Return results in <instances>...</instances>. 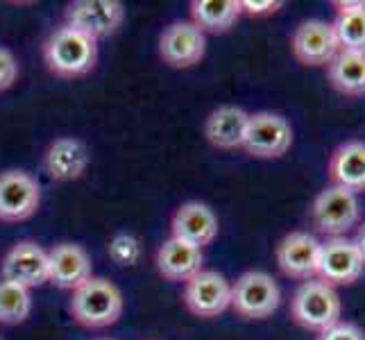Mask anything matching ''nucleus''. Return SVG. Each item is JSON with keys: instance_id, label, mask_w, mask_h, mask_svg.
<instances>
[{"instance_id": "a211bd4d", "label": "nucleus", "mask_w": 365, "mask_h": 340, "mask_svg": "<svg viewBox=\"0 0 365 340\" xmlns=\"http://www.w3.org/2000/svg\"><path fill=\"white\" fill-rule=\"evenodd\" d=\"M205 257H202V249L191 245V243H184L180 238H168L163 241L157 249V270L163 279L168 282H188L193 277L205 270Z\"/></svg>"}, {"instance_id": "423d86ee", "label": "nucleus", "mask_w": 365, "mask_h": 340, "mask_svg": "<svg viewBox=\"0 0 365 340\" xmlns=\"http://www.w3.org/2000/svg\"><path fill=\"white\" fill-rule=\"evenodd\" d=\"M293 145V128L282 113H250L243 150L255 159H279Z\"/></svg>"}, {"instance_id": "b1692460", "label": "nucleus", "mask_w": 365, "mask_h": 340, "mask_svg": "<svg viewBox=\"0 0 365 340\" xmlns=\"http://www.w3.org/2000/svg\"><path fill=\"white\" fill-rule=\"evenodd\" d=\"M32 313L30 288L19 286L14 282H0V322L19 324L25 322Z\"/></svg>"}, {"instance_id": "f03ea898", "label": "nucleus", "mask_w": 365, "mask_h": 340, "mask_svg": "<svg viewBox=\"0 0 365 340\" xmlns=\"http://www.w3.org/2000/svg\"><path fill=\"white\" fill-rule=\"evenodd\" d=\"M123 309L125 299L120 288L105 277H91L89 282L73 291V320L86 329H105V326L116 324L123 316Z\"/></svg>"}, {"instance_id": "bb28decb", "label": "nucleus", "mask_w": 365, "mask_h": 340, "mask_svg": "<svg viewBox=\"0 0 365 340\" xmlns=\"http://www.w3.org/2000/svg\"><path fill=\"white\" fill-rule=\"evenodd\" d=\"M318 340H365V331L354 322H336L327 331L318 336Z\"/></svg>"}, {"instance_id": "5701e85b", "label": "nucleus", "mask_w": 365, "mask_h": 340, "mask_svg": "<svg viewBox=\"0 0 365 340\" xmlns=\"http://www.w3.org/2000/svg\"><path fill=\"white\" fill-rule=\"evenodd\" d=\"M241 14V0H193L191 3V23L205 34L230 32Z\"/></svg>"}, {"instance_id": "4468645a", "label": "nucleus", "mask_w": 365, "mask_h": 340, "mask_svg": "<svg viewBox=\"0 0 365 340\" xmlns=\"http://www.w3.org/2000/svg\"><path fill=\"white\" fill-rule=\"evenodd\" d=\"M3 279L25 288H36L50 279L48 252L34 241H21L3 259Z\"/></svg>"}, {"instance_id": "393cba45", "label": "nucleus", "mask_w": 365, "mask_h": 340, "mask_svg": "<svg viewBox=\"0 0 365 340\" xmlns=\"http://www.w3.org/2000/svg\"><path fill=\"white\" fill-rule=\"evenodd\" d=\"M109 259L118 266H136L141 259V243L132 234H116L107 245Z\"/></svg>"}, {"instance_id": "aec40b11", "label": "nucleus", "mask_w": 365, "mask_h": 340, "mask_svg": "<svg viewBox=\"0 0 365 340\" xmlns=\"http://www.w3.org/2000/svg\"><path fill=\"white\" fill-rule=\"evenodd\" d=\"M247 123H250V113L243 107L222 105L218 109H213L205 123L207 141L218 150L243 148Z\"/></svg>"}, {"instance_id": "a878e982", "label": "nucleus", "mask_w": 365, "mask_h": 340, "mask_svg": "<svg viewBox=\"0 0 365 340\" xmlns=\"http://www.w3.org/2000/svg\"><path fill=\"white\" fill-rule=\"evenodd\" d=\"M19 80V61L9 48L0 46V91H7Z\"/></svg>"}, {"instance_id": "39448f33", "label": "nucleus", "mask_w": 365, "mask_h": 340, "mask_svg": "<svg viewBox=\"0 0 365 340\" xmlns=\"http://www.w3.org/2000/svg\"><path fill=\"white\" fill-rule=\"evenodd\" d=\"M282 304V291L268 272L247 270L232 284V309L243 320H266Z\"/></svg>"}, {"instance_id": "ddd939ff", "label": "nucleus", "mask_w": 365, "mask_h": 340, "mask_svg": "<svg viewBox=\"0 0 365 340\" xmlns=\"http://www.w3.org/2000/svg\"><path fill=\"white\" fill-rule=\"evenodd\" d=\"M320 241L309 232H291L277 245V266L291 279L309 282L318 277Z\"/></svg>"}, {"instance_id": "c756f323", "label": "nucleus", "mask_w": 365, "mask_h": 340, "mask_svg": "<svg viewBox=\"0 0 365 340\" xmlns=\"http://www.w3.org/2000/svg\"><path fill=\"white\" fill-rule=\"evenodd\" d=\"M98 340H111V338H98Z\"/></svg>"}, {"instance_id": "1a4fd4ad", "label": "nucleus", "mask_w": 365, "mask_h": 340, "mask_svg": "<svg viewBox=\"0 0 365 340\" xmlns=\"http://www.w3.org/2000/svg\"><path fill=\"white\" fill-rule=\"evenodd\" d=\"M184 304L197 318H218L232 309V284L216 270H200L186 282Z\"/></svg>"}, {"instance_id": "6ab92c4d", "label": "nucleus", "mask_w": 365, "mask_h": 340, "mask_svg": "<svg viewBox=\"0 0 365 340\" xmlns=\"http://www.w3.org/2000/svg\"><path fill=\"white\" fill-rule=\"evenodd\" d=\"M329 180L354 195L365 191V141H347L338 145L329 157Z\"/></svg>"}, {"instance_id": "9b49d317", "label": "nucleus", "mask_w": 365, "mask_h": 340, "mask_svg": "<svg viewBox=\"0 0 365 340\" xmlns=\"http://www.w3.org/2000/svg\"><path fill=\"white\" fill-rule=\"evenodd\" d=\"M291 50L302 66L318 68L327 66L341 53L334 25L322 19H311L299 23L291 36Z\"/></svg>"}, {"instance_id": "4be33fe9", "label": "nucleus", "mask_w": 365, "mask_h": 340, "mask_svg": "<svg viewBox=\"0 0 365 340\" xmlns=\"http://www.w3.org/2000/svg\"><path fill=\"white\" fill-rule=\"evenodd\" d=\"M334 32L341 50L365 53V3L363 0H336Z\"/></svg>"}, {"instance_id": "f257e3e1", "label": "nucleus", "mask_w": 365, "mask_h": 340, "mask_svg": "<svg viewBox=\"0 0 365 340\" xmlns=\"http://www.w3.org/2000/svg\"><path fill=\"white\" fill-rule=\"evenodd\" d=\"M43 59L48 71L61 80L84 78L98 64V41L61 25L43 43Z\"/></svg>"}, {"instance_id": "9d476101", "label": "nucleus", "mask_w": 365, "mask_h": 340, "mask_svg": "<svg viewBox=\"0 0 365 340\" xmlns=\"http://www.w3.org/2000/svg\"><path fill=\"white\" fill-rule=\"evenodd\" d=\"M41 205V188L30 172H0V220L23 222L32 218Z\"/></svg>"}, {"instance_id": "20e7f679", "label": "nucleus", "mask_w": 365, "mask_h": 340, "mask_svg": "<svg viewBox=\"0 0 365 340\" xmlns=\"http://www.w3.org/2000/svg\"><path fill=\"white\" fill-rule=\"evenodd\" d=\"M361 220L359 195L341 186H327L316 195L311 205V222L327 238L345 236Z\"/></svg>"}, {"instance_id": "412c9836", "label": "nucleus", "mask_w": 365, "mask_h": 340, "mask_svg": "<svg viewBox=\"0 0 365 340\" xmlns=\"http://www.w3.org/2000/svg\"><path fill=\"white\" fill-rule=\"evenodd\" d=\"M327 68V80L334 89L347 98L365 96V53L341 50Z\"/></svg>"}, {"instance_id": "c85d7f7f", "label": "nucleus", "mask_w": 365, "mask_h": 340, "mask_svg": "<svg viewBox=\"0 0 365 340\" xmlns=\"http://www.w3.org/2000/svg\"><path fill=\"white\" fill-rule=\"evenodd\" d=\"M354 243L359 245V249H361V254H363V259H365V222L359 227L356 230V236H354Z\"/></svg>"}, {"instance_id": "7ed1b4c3", "label": "nucleus", "mask_w": 365, "mask_h": 340, "mask_svg": "<svg viewBox=\"0 0 365 340\" xmlns=\"http://www.w3.org/2000/svg\"><path fill=\"white\" fill-rule=\"evenodd\" d=\"M343 302L334 286L320 279L302 282L291 299V318L302 329L322 334L341 322Z\"/></svg>"}, {"instance_id": "cd10ccee", "label": "nucleus", "mask_w": 365, "mask_h": 340, "mask_svg": "<svg viewBox=\"0 0 365 340\" xmlns=\"http://www.w3.org/2000/svg\"><path fill=\"white\" fill-rule=\"evenodd\" d=\"M279 7H284L282 0H241V11L247 16H270L274 11H279Z\"/></svg>"}, {"instance_id": "2eb2a0df", "label": "nucleus", "mask_w": 365, "mask_h": 340, "mask_svg": "<svg viewBox=\"0 0 365 340\" xmlns=\"http://www.w3.org/2000/svg\"><path fill=\"white\" fill-rule=\"evenodd\" d=\"M89 161L91 155L84 141L75 136H61L48 145L43 155V168L50 180L73 182L82 177L84 170L89 168Z\"/></svg>"}, {"instance_id": "f8f14e48", "label": "nucleus", "mask_w": 365, "mask_h": 340, "mask_svg": "<svg viewBox=\"0 0 365 340\" xmlns=\"http://www.w3.org/2000/svg\"><path fill=\"white\" fill-rule=\"evenodd\" d=\"M207 55V36L191 21H175L159 36V57L170 68H191Z\"/></svg>"}, {"instance_id": "f3484780", "label": "nucleus", "mask_w": 365, "mask_h": 340, "mask_svg": "<svg viewBox=\"0 0 365 340\" xmlns=\"http://www.w3.org/2000/svg\"><path fill=\"white\" fill-rule=\"evenodd\" d=\"M50 279L64 291H75L91 279V257L78 243H59L48 252Z\"/></svg>"}, {"instance_id": "6e6552de", "label": "nucleus", "mask_w": 365, "mask_h": 340, "mask_svg": "<svg viewBox=\"0 0 365 340\" xmlns=\"http://www.w3.org/2000/svg\"><path fill=\"white\" fill-rule=\"evenodd\" d=\"M125 7L118 0H75L66 9V25L98 41L118 32Z\"/></svg>"}, {"instance_id": "0eeeda50", "label": "nucleus", "mask_w": 365, "mask_h": 340, "mask_svg": "<svg viewBox=\"0 0 365 340\" xmlns=\"http://www.w3.org/2000/svg\"><path fill=\"white\" fill-rule=\"evenodd\" d=\"M365 270V259L361 254L354 238L338 236L327 238L320 245V263H318V279L338 286H351L359 282V277Z\"/></svg>"}, {"instance_id": "dca6fc26", "label": "nucleus", "mask_w": 365, "mask_h": 340, "mask_svg": "<svg viewBox=\"0 0 365 340\" xmlns=\"http://www.w3.org/2000/svg\"><path fill=\"white\" fill-rule=\"evenodd\" d=\"M170 230L173 238H180L184 243H191L202 249L218 236V218L209 205L191 200V202H184L175 211Z\"/></svg>"}]
</instances>
